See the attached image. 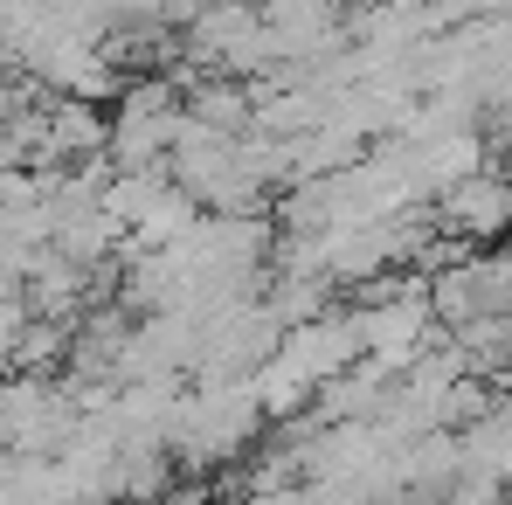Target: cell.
Returning a JSON list of instances; mask_svg holds the SVG:
<instances>
[{"instance_id": "obj_1", "label": "cell", "mask_w": 512, "mask_h": 505, "mask_svg": "<svg viewBox=\"0 0 512 505\" xmlns=\"http://www.w3.org/2000/svg\"><path fill=\"white\" fill-rule=\"evenodd\" d=\"M443 222L471 243H499L512 229V180L506 173H457L443 194Z\"/></svg>"}]
</instances>
